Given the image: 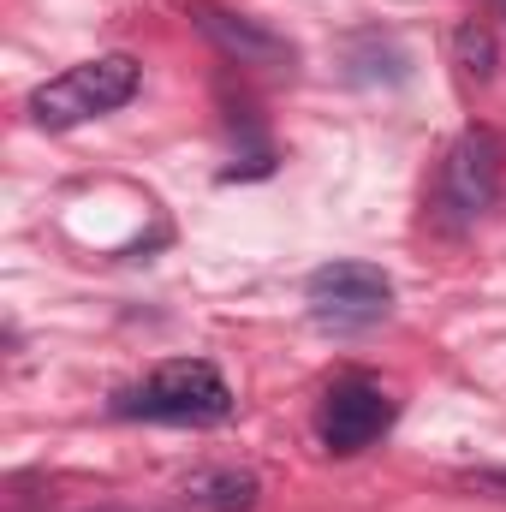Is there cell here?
Listing matches in <instances>:
<instances>
[{"label":"cell","mask_w":506,"mask_h":512,"mask_svg":"<svg viewBox=\"0 0 506 512\" xmlns=\"http://www.w3.org/2000/svg\"><path fill=\"white\" fill-rule=\"evenodd\" d=\"M120 417H143V423H185V429H209L233 417V387L215 364L203 358H173L155 364L137 387H126L114 399Z\"/></svg>","instance_id":"obj_1"},{"label":"cell","mask_w":506,"mask_h":512,"mask_svg":"<svg viewBox=\"0 0 506 512\" xmlns=\"http://www.w3.org/2000/svg\"><path fill=\"white\" fill-rule=\"evenodd\" d=\"M495 197H501V149L489 131H465L441 161V221L471 227L495 209Z\"/></svg>","instance_id":"obj_5"},{"label":"cell","mask_w":506,"mask_h":512,"mask_svg":"<svg viewBox=\"0 0 506 512\" xmlns=\"http://www.w3.org/2000/svg\"><path fill=\"white\" fill-rule=\"evenodd\" d=\"M387 429H393V399H387V387L381 382H370V376H340V382L322 393L316 435H322L328 453L352 459V453L376 447Z\"/></svg>","instance_id":"obj_4"},{"label":"cell","mask_w":506,"mask_h":512,"mask_svg":"<svg viewBox=\"0 0 506 512\" xmlns=\"http://www.w3.org/2000/svg\"><path fill=\"white\" fill-rule=\"evenodd\" d=\"M143 84V66L131 54H96V60H78L66 66L60 78L36 84L30 90V120L42 131H72L84 120H102L114 108H126Z\"/></svg>","instance_id":"obj_2"},{"label":"cell","mask_w":506,"mask_h":512,"mask_svg":"<svg viewBox=\"0 0 506 512\" xmlns=\"http://www.w3.org/2000/svg\"><path fill=\"white\" fill-rule=\"evenodd\" d=\"M191 18H197V30H203L227 60H239V66H262V72H286V66H292V42L274 36V30L256 24V18L221 12V6H197Z\"/></svg>","instance_id":"obj_6"},{"label":"cell","mask_w":506,"mask_h":512,"mask_svg":"<svg viewBox=\"0 0 506 512\" xmlns=\"http://www.w3.org/2000/svg\"><path fill=\"white\" fill-rule=\"evenodd\" d=\"M256 495H262V483L245 465H209V471L185 477V501L203 512H251Z\"/></svg>","instance_id":"obj_7"},{"label":"cell","mask_w":506,"mask_h":512,"mask_svg":"<svg viewBox=\"0 0 506 512\" xmlns=\"http://www.w3.org/2000/svg\"><path fill=\"white\" fill-rule=\"evenodd\" d=\"M304 298H310V316L334 334H352V328H376L393 304V280L381 274L376 262H322L310 280H304Z\"/></svg>","instance_id":"obj_3"},{"label":"cell","mask_w":506,"mask_h":512,"mask_svg":"<svg viewBox=\"0 0 506 512\" xmlns=\"http://www.w3.org/2000/svg\"><path fill=\"white\" fill-rule=\"evenodd\" d=\"M453 60H459V72L471 84H489L495 78V36L483 24H459L453 30Z\"/></svg>","instance_id":"obj_8"},{"label":"cell","mask_w":506,"mask_h":512,"mask_svg":"<svg viewBox=\"0 0 506 512\" xmlns=\"http://www.w3.org/2000/svg\"><path fill=\"white\" fill-rule=\"evenodd\" d=\"M465 483L471 489H489V495H506V471H471Z\"/></svg>","instance_id":"obj_9"}]
</instances>
